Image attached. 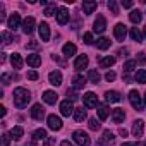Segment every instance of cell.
<instances>
[{"label": "cell", "mask_w": 146, "mask_h": 146, "mask_svg": "<svg viewBox=\"0 0 146 146\" xmlns=\"http://www.w3.org/2000/svg\"><path fill=\"white\" fill-rule=\"evenodd\" d=\"M31 100V95L26 88H16L14 90V105L17 108H24Z\"/></svg>", "instance_id": "1"}, {"label": "cell", "mask_w": 146, "mask_h": 146, "mask_svg": "<svg viewBox=\"0 0 146 146\" xmlns=\"http://www.w3.org/2000/svg\"><path fill=\"white\" fill-rule=\"evenodd\" d=\"M72 137H74L76 144H79V146H90L91 144V139H90L88 132H84V131H76L72 134Z\"/></svg>", "instance_id": "2"}, {"label": "cell", "mask_w": 146, "mask_h": 146, "mask_svg": "<svg viewBox=\"0 0 146 146\" xmlns=\"http://www.w3.org/2000/svg\"><path fill=\"white\" fill-rule=\"evenodd\" d=\"M129 102H131V105H132V108L134 110H137V112H141L143 110V102H141V95L136 91V90H132V91H129Z\"/></svg>", "instance_id": "3"}, {"label": "cell", "mask_w": 146, "mask_h": 146, "mask_svg": "<svg viewBox=\"0 0 146 146\" xmlns=\"http://www.w3.org/2000/svg\"><path fill=\"white\" fill-rule=\"evenodd\" d=\"M83 102H84V107H86V108H95V107L98 105V96H96L95 93L88 91V93L83 96Z\"/></svg>", "instance_id": "4"}, {"label": "cell", "mask_w": 146, "mask_h": 146, "mask_svg": "<svg viewBox=\"0 0 146 146\" xmlns=\"http://www.w3.org/2000/svg\"><path fill=\"white\" fill-rule=\"evenodd\" d=\"M113 35H115V38H117L119 41H124L125 36H127V26L122 24V23L115 24V28H113Z\"/></svg>", "instance_id": "5"}, {"label": "cell", "mask_w": 146, "mask_h": 146, "mask_svg": "<svg viewBox=\"0 0 146 146\" xmlns=\"http://www.w3.org/2000/svg\"><path fill=\"white\" fill-rule=\"evenodd\" d=\"M74 107H72V102L70 100H64L62 103H60V113L64 115V117H69V115H72L74 113Z\"/></svg>", "instance_id": "6"}, {"label": "cell", "mask_w": 146, "mask_h": 146, "mask_svg": "<svg viewBox=\"0 0 146 146\" xmlns=\"http://www.w3.org/2000/svg\"><path fill=\"white\" fill-rule=\"evenodd\" d=\"M107 29V21H105V17L103 16H96V19H95V23H93V31L95 33H103Z\"/></svg>", "instance_id": "7"}, {"label": "cell", "mask_w": 146, "mask_h": 146, "mask_svg": "<svg viewBox=\"0 0 146 146\" xmlns=\"http://www.w3.org/2000/svg\"><path fill=\"white\" fill-rule=\"evenodd\" d=\"M31 117H33L35 120H41V119L45 117V108H43L40 103H35V105L31 107Z\"/></svg>", "instance_id": "8"}, {"label": "cell", "mask_w": 146, "mask_h": 146, "mask_svg": "<svg viewBox=\"0 0 146 146\" xmlns=\"http://www.w3.org/2000/svg\"><path fill=\"white\" fill-rule=\"evenodd\" d=\"M57 21H58L60 26H64V24L69 23V11L65 7H58V11H57Z\"/></svg>", "instance_id": "9"}, {"label": "cell", "mask_w": 146, "mask_h": 146, "mask_svg": "<svg viewBox=\"0 0 146 146\" xmlns=\"http://www.w3.org/2000/svg\"><path fill=\"white\" fill-rule=\"evenodd\" d=\"M48 127L52 129V131H60L62 129V120H60V117H57V115H48Z\"/></svg>", "instance_id": "10"}, {"label": "cell", "mask_w": 146, "mask_h": 146, "mask_svg": "<svg viewBox=\"0 0 146 146\" xmlns=\"http://www.w3.org/2000/svg\"><path fill=\"white\" fill-rule=\"evenodd\" d=\"M19 24H21V16L14 12V14L9 17V21H7V28H9L11 31H16V29L19 28Z\"/></svg>", "instance_id": "11"}, {"label": "cell", "mask_w": 146, "mask_h": 146, "mask_svg": "<svg viewBox=\"0 0 146 146\" xmlns=\"http://www.w3.org/2000/svg\"><path fill=\"white\" fill-rule=\"evenodd\" d=\"M35 24H36L35 17H26V19L23 21V31H24L26 35H31V33L35 31Z\"/></svg>", "instance_id": "12"}, {"label": "cell", "mask_w": 146, "mask_h": 146, "mask_svg": "<svg viewBox=\"0 0 146 146\" xmlns=\"http://www.w3.org/2000/svg\"><path fill=\"white\" fill-rule=\"evenodd\" d=\"M115 141V137H113V132H110V131H103V134H102V139L98 141V144L96 146H105V144H112Z\"/></svg>", "instance_id": "13"}, {"label": "cell", "mask_w": 146, "mask_h": 146, "mask_svg": "<svg viewBox=\"0 0 146 146\" xmlns=\"http://www.w3.org/2000/svg\"><path fill=\"white\" fill-rule=\"evenodd\" d=\"M48 81H50V84H53V86H60L62 84V74L58 70H52L50 74H48Z\"/></svg>", "instance_id": "14"}, {"label": "cell", "mask_w": 146, "mask_h": 146, "mask_svg": "<svg viewBox=\"0 0 146 146\" xmlns=\"http://www.w3.org/2000/svg\"><path fill=\"white\" fill-rule=\"evenodd\" d=\"M84 84H86V78L83 74H76L72 78V88L74 90H81V88H84Z\"/></svg>", "instance_id": "15"}, {"label": "cell", "mask_w": 146, "mask_h": 146, "mask_svg": "<svg viewBox=\"0 0 146 146\" xmlns=\"http://www.w3.org/2000/svg\"><path fill=\"white\" fill-rule=\"evenodd\" d=\"M124 119H125V112H124V108H113V110H112V120H113L115 124L124 122Z\"/></svg>", "instance_id": "16"}, {"label": "cell", "mask_w": 146, "mask_h": 146, "mask_svg": "<svg viewBox=\"0 0 146 146\" xmlns=\"http://www.w3.org/2000/svg\"><path fill=\"white\" fill-rule=\"evenodd\" d=\"M38 31H40V36H41L43 41H48V40H50V26H48L46 23H41V24L38 26Z\"/></svg>", "instance_id": "17"}, {"label": "cell", "mask_w": 146, "mask_h": 146, "mask_svg": "<svg viewBox=\"0 0 146 146\" xmlns=\"http://www.w3.org/2000/svg\"><path fill=\"white\" fill-rule=\"evenodd\" d=\"M120 100H122V96H120L119 91H107L105 93V102L107 103H117Z\"/></svg>", "instance_id": "18"}, {"label": "cell", "mask_w": 146, "mask_h": 146, "mask_svg": "<svg viewBox=\"0 0 146 146\" xmlns=\"http://www.w3.org/2000/svg\"><path fill=\"white\" fill-rule=\"evenodd\" d=\"M143 132H144V122L143 120H136L132 124V134H134V137H141Z\"/></svg>", "instance_id": "19"}, {"label": "cell", "mask_w": 146, "mask_h": 146, "mask_svg": "<svg viewBox=\"0 0 146 146\" xmlns=\"http://www.w3.org/2000/svg\"><path fill=\"white\" fill-rule=\"evenodd\" d=\"M43 100H45V103H48V105H55L57 100H58V95H57L55 91H45V93H43Z\"/></svg>", "instance_id": "20"}, {"label": "cell", "mask_w": 146, "mask_h": 146, "mask_svg": "<svg viewBox=\"0 0 146 146\" xmlns=\"http://www.w3.org/2000/svg\"><path fill=\"white\" fill-rule=\"evenodd\" d=\"M74 67H76L78 70L86 69V67H88V57H86V55H79V57L76 58V62H74Z\"/></svg>", "instance_id": "21"}, {"label": "cell", "mask_w": 146, "mask_h": 146, "mask_svg": "<svg viewBox=\"0 0 146 146\" xmlns=\"http://www.w3.org/2000/svg\"><path fill=\"white\" fill-rule=\"evenodd\" d=\"M62 52H64V55H65L67 58L72 57V55H76V45H74V43H65L64 48H62Z\"/></svg>", "instance_id": "22"}, {"label": "cell", "mask_w": 146, "mask_h": 146, "mask_svg": "<svg viewBox=\"0 0 146 146\" xmlns=\"http://www.w3.org/2000/svg\"><path fill=\"white\" fill-rule=\"evenodd\" d=\"M26 62H28V65H31V67H38V65H41V57L36 55V53H33V55H28Z\"/></svg>", "instance_id": "23"}, {"label": "cell", "mask_w": 146, "mask_h": 146, "mask_svg": "<svg viewBox=\"0 0 146 146\" xmlns=\"http://www.w3.org/2000/svg\"><path fill=\"white\" fill-rule=\"evenodd\" d=\"M23 134H24V129H23L21 125H16V127L11 129V137L16 139V141H19V139L23 137Z\"/></svg>", "instance_id": "24"}, {"label": "cell", "mask_w": 146, "mask_h": 146, "mask_svg": "<svg viewBox=\"0 0 146 146\" xmlns=\"http://www.w3.org/2000/svg\"><path fill=\"white\" fill-rule=\"evenodd\" d=\"M11 64H12L14 69H21L24 62H23V58H21L19 53H12V57H11Z\"/></svg>", "instance_id": "25"}, {"label": "cell", "mask_w": 146, "mask_h": 146, "mask_svg": "<svg viewBox=\"0 0 146 146\" xmlns=\"http://www.w3.org/2000/svg\"><path fill=\"white\" fill-rule=\"evenodd\" d=\"M110 45H112V41H110L108 38H100V40H96V48H98V50H107V48H110Z\"/></svg>", "instance_id": "26"}, {"label": "cell", "mask_w": 146, "mask_h": 146, "mask_svg": "<svg viewBox=\"0 0 146 146\" xmlns=\"http://www.w3.org/2000/svg\"><path fill=\"white\" fill-rule=\"evenodd\" d=\"M98 64H100V67H112L115 64V57H110V55L108 57H102Z\"/></svg>", "instance_id": "27"}, {"label": "cell", "mask_w": 146, "mask_h": 146, "mask_svg": "<svg viewBox=\"0 0 146 146\" xmlns=\"http://www.w3.org/2000/svg\"><path fill=\"white\" fill-rule=\"evenodd\" d=\"M83 11L84 14H93V11H96V2H83Z\"/></svg>", "instance_id": "28"}, {"label": "cell", "mask_w": 146, "mask_h": 146, "mask_svg": "<svg viewBox=\"0 0 146 146\" xmlns=\"http://www.w3.org/2000/svg\"><path fill=\"white\" fill-rule=\"evenodd\" d=\"M74 119H76V122H83V120L86 119V110H84L83 107L76 108V110H74Z\"/></svg>", "instance_id": "29"}, {"label": "cell", "mask_w": 146, "mask_h": 146, "mask_svg": "<svg viewBox=\"0 0 146 146\" xmlns=\"http://www.w3.org/2000/svg\"><path fill=\"white\" fill-rule=\"evenodd\" d=\"M48 136H46V131L45 129H36L35 132H33V141H43V139H46Z\"/></svg>", "instance_id": "30"}, {"label": "cell", "mask_w": 146, "mask_h": 146, "mask_svg": "<svg viewBox=\"0 0 146 146\" xmlns=\"http://www.w3.org/2000/svg\"><path fill=\"white\" fill-rule=\"evenodd\" d=\"M134 79H136V83H139V84H146V70H144V69H139V70L136 72Z\"/></svg>", "instance_id": "31"}, {"label": "cell", "mask_w": 146, "mask_h": 146, "mask_svg": "<svg viewBox=\"0 0 146 146\" xmlns=\"http://www.w3.org/2000/svg\"><path fill=\"white\" fill-rule=\"evenodd\" d=\"M141 17H143V14H141L139 11H132V12L129 14V19H131V23H134V24H139V23H141Z\"/></svg>", "instance_id": "32"}, {"label": "cell", "mask_w": 146, "mask_h": 146, "mask_svg": "<svg viewBox=\"0 0 146 146\" xmlns=\"http://www.w3.org/2000/svg\"><path fill=\"white\" fill-rule=\"evenodd\" d=\"M108 113H110V110H108V107H105V105H102V107H98V117H100V120H105V119L108 117Z\"/></svg>", "instance_id": "33"}, {"label": "cell", "mask_w": 146, "mask_h": 146, "mask_svg": "<svg viewBox=\"0 0 146 146\" xmlns=\"http://www.w3.org/2000/svg\"><path fill=\"white\" fill-rule=\"evenodd\" d=\"M88 79H90L93 84L100 83V74H98V70H90V72H88Z\"/></svg>", "instance_id": "34"}, {"label": "cell", "mask_w": 146, "mask_h": 146, "mask_svg": "<svg viewBox=\"0 0 146 146\" xmlns=\"http://www.w3.org/2000/svg\"><path fill=\"white\" fill-rule=\"evenodd\" d=\"M131 38H132L134 41L141 43V40H143V35H141V31H139L137 28H132V29H131Z\"/></svg>", "instance_id": "35"}, {"label": "cell", "mask_w": 146, "mask_h": 146, "mask_svg": "<svg viewBox=\"0 0 146 146\" xmlns=\"http://www.w3.org/2000/svg\"><path fill=\"white\" fill-rule=\"evenodd\" d=\"M134 67H136V60H127V62L124 64V70H125L127 76H129V72L134 70Z\"/></svg>", "instance_id": "36"}, {"label": "cell", "mask_w": 146, "mask_h": 146, "mask_svg": "<svg viewBox=\"0 0 146 146\" xmlns=\"http://www.w3.org/2000/svg\"><path fill=\"white\" fill-rule=\"evenodd\" d=\"M107 7L112 11V14H113V16H119V5H117L115 0H110V2L107 4Z\"/></svg>", "instance_id": "37"}, {"label": "cell", "mask_w": 146, "mask_h": 146, "mask_svg": "<svg viewBox=\"0 0 146 146\" xmlns=\"http://www.w3.org/2000/svg\"><path fill=\"white\" fill-rule=\"evenodd\" d=\"M67 96H69L67 100H70V102H76V100L79 98V96H78V91H76L74 88H69V90H67Z\"/></svg>", "instance_id": "38"}, {"label": "cell", "mask_w": 146, "mask_h": 146, "mask_svg": "<svg viewBox=\"0 0 146 146\" xmlns=\"http://www.w3.org/2000/svg\"><path fill=\"white\" fill-rule=\"evenodd\" d=\"M88 125H90V129H91V131H98V129L102 127V125H100V120H96L95 117H93V119H90V124H88Z\"/></svg>", "instance_id": "39"}, {"label": "cell", "mask_w": 146, "mask_h": 146, "mask_svg": "<svg viewBox=\"0 0 146 146\" xmlns=\"http://www.w3.org/2000/svg\"><path fill=\"white\" fill-rule=\"evenodd\" d=\"M55 11H58V9L55 7V4H48V5H46V9H45V16H53V14H55Z\"/></svg>", "instance_id": "40"}, {"label": "cell", "mask_w": 146, "mask_h": 146, "mask_svg": "<svg viewBox=\"0 0 146 146\" xmlns=\"http://www.w3.org/2000/svg\"><path fill=\"white\" fill-rule=\"evenodd\" d=\"M2 40H4L5 45H9V43L12 41V35H11L9 31H2Z\"/></svg>", "instance_id": "41"}, {"label": "cell", "mask_w": 146, "mask_h": 146, "mask_svg": "<svg viewBox=\"0 0 146 146\" xmlns=\"http://www.w3.org/2000/svg\"><path fill=\"white\" fill-rule=\"evenodd\" d=\"M12 78H16V76L11 74V72H5V74H2V83H4V84H9Z\"/></svg>", "instance_id": "42"}, {"label": "cell", "mask_w": 146, "mask_h": 146, "mask_svg": "<svg viewBox=\"0 0 146 146\" xmlns=\"http://www.w3.org/2000/svg\"><path fill=\"white\" fill-rule=\"evenodd\" d=\"M11 134H4L2 136V144H0V146H9V143H11Z\"/></svg>", "instance_id": "43"}, {"label": "cell", "mask_w": 146, "mask_h": 146, "mask_svg": "<svg viewBox=\"0 0 146 146\" xmlns=\"http://www.w3.org/2000/svg\"><path fill=\"white\" fill-rule=\"evenodd\" d=\"M38 78H40V76H38L36 70H29V72H28V79H29V81H36Z\"/></svg>", "instance_id": "44"}, {"label": "cell", "mask_w": 146, "mask_h": 146, "mask_svg": "<svg viewBox=\"0 0 146 146\" xmlns=\"http://www.w3.org/2000/svg\"><path fill=\"white\" fill-rule=\"evenodd\" d=\"M83 38H84V43H86V45H91V43H93V35H91V33H84Z\"/></svg>", "instance_id": "45"}, {"label": "cell", "mask_w": 146, "mask_h": 146, "mask_svg": "<svg viewBox=\"0 0 146 146\" xmlns=\"http://www.w3.org/2000/svg\"><path fill=\"white\" fill-rule=\"evenodd\" d=\"M105 79H107L108 83H112V81L115 79V72H112V70H110V72H107V74H105Z\"/></svg>", "instance_id": "46"}, {"label": "cell", "mask_w": 146, "mask_h": 146, "mask_svg": "<svg viewBox=\"0 0 146 146\" xmlns=\"http://www.w3.org/2000/svg\"><path fill=\"white\" fill-rule=\"evenodd\" d=\"M55 144V137H46L45 139V146H53Z\"/></svg>", "instance_id": "47"}, {"label": "cell", "mask_w": 146, "mask_h": 146, "mask_svg": "<svg viewBox=\"0 0 146 146\" xmlns=\"http://www.w3.org/2000/svg\"><path fill=\"white\" fill-rule=\"evenodd\" d=\"M122 7H124V9H131V7H132V2H131V0H125V2L122 0Z\"/></svg>", "instance_id": "48"}, {"label": "cell", "mask_w": 146, "mask_h": 146, "mask_svg": "<svg viewBox=\"0 0 146 146\" xmlns=\"http://www.w3.org/2000/svg\"><path fill=\"white\" fill-rule=\"evenodd\" d=\"M26 48H31V50H35V48H38V43H36V41H31V43H28V45H26Z\"/></svg>", "instance_id": "49"}, {"label": "cell", "mask_w": 146, "mask_h": 146, "mask_svg": "<svg viewBox=\"0 0 146 146\" xmlns=\"http://www.w3.org/2000/svg\"><path fill=\"white\" fill-rule=\"evenodd\" d=\"M137 60H139L141 64H144V62H146V53H139V55H137Z\"/></svg>", "instance_id": "50"}, {"label": "cell", "mask_w": 146, "mask_h": 146, "mask_svg": "<svg viewBox=\"0 0 146 146\" xmlns=\"http://www.w3.org/2000/svg\"><path fill=\"white\" fill-rule=\"evenodd\" d=\"M127 53H129V50H127V48H120V50H119V55H120V57H125Z\"/></svg>", "instance_id": "51"}, {"label": "cell", "mask_w": 146, "mask_h": 146, "mask_svg": "<svg viewBox=\"0 0 146 146\" xmlns=\"http://www.w3.org/2000/svg\"><path fill=\"white\" fill-rule=\"evenodd\" d=\"M119 134H120L122 137H125V136H127V131H125L124 127H120V129H119Z\"/></svg>", "instance_id": "52"}, {"label": "cell", "mask_w": 146, "mask_h": 146, "mask_svg": "<svg viewBox=\"0 0 146 146\" xmlns=\"http://www.w3.org/2000/svg\"><path fill=\"white\" fill-rule=\"evenodd\" d=\"M60 146H72V143H69V141L65 139V141H62V143H60Z\"/></svg>", "instance_id": "53"}, {"label": "cell", "mask_w": 146, "mask_h": 146, "mask_svg": "<svg viewBox=\"0 0 146 146\" xmlns=\"http://www.w3.org/2000/svg\"><path fill=\"white\" fill-rule=\"evenodd\" d=\"M0 113H2V117L7 113V110H5V107H0Z\"/></svg>", "instance_id": "54"}, {"label": "cell", "mask_w": 146, "mask_h": 146, "mask_svg": "<svg viewBox=\"0 0 146 146\" xmlns=\"http://www.w3.org/2000/svg\"><path fill=\"white\" fill-rule=\"evenodd\" d=\"M26 146H38V144H36V141H29V143H26Z\"/></svg>", "instance_id": "55"}, {"label": "cell", "mask_w": 146, "mask_h": 146, "mask_svg": "<svg viewBox=\"0 0 146 146\" xmlns=\"http://www.w3.org/2000/svg\"><path fill=\"white\" fill-rule=\"evenodd\" d=\"M122 146H136V144H134V143H124Z\"/></svg>", "instance_id": "56"}, {"label": "cell", "mask_w": 146, "mask_h": 146, "mask_svg": "<svg viewBox=\"0 0 146 146\" xmlns=\"http://www.w3.org/2000/svg\"><path fill=\"white\" fill-rule=\"evenodd\" d=\"M137 146H146V144H143V143H139V144H137Z\"/></svg>", "instance_id": "57"}, {"label": "cell", "mask_w": 146, "mask_h": 146, "mask_svg": "<svg viewBox=\"0 0 146 146\" xmlns=\"http://www.w3.org/2000/svg\"><path fill=\"white\" fill-rule=\"evenodd\" d=\"M144 105H146V93H144Z\"/></svg>", "instance_id": "58"}, {"label": "cell", "mask_w": 146, "mask_h": 146, "mask_svg": "<svg viewBox=\"0 0 146 146\" xmlns=\"http://www.w3.org/2000/svg\"><path fill=\"white\" fill-rule=\"evenodd\" d=\"M144 36H146V26H144Z\"/></svg>", "instance_id": "59"}]
</instances>
